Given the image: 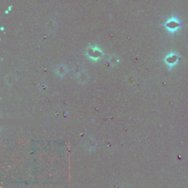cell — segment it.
I'll list each match as a JSON object with an SVG mask.
<instances>
[{"label": "cell", "instance_id": "cell-1", "mask_svg": "<svg viewBox=\"0 0 188 188\" xmlns=\"http://www.w3.org/2000/svg\"><path fill=\"white\" fill-rule=\"evenodd\" d=\"M165 26L170 31H175L180 27V23L177 19H172L171 20H169L166 23Z\"/></svg>", "mask_w": 188, "mask_h": 188}, {"label": "cell", "instance_id": "cell-2", "mask_svg": "<svg viewBox=\"0 0 188 188\" xmlns=\"http://www.w3.org/2000/svg\"><path fill=\"white\" fill-rule=\"evenodd\" d=\"M166 61H167L168 64L173 65V64L175 63V62H177V58H176V56H175V55L169 56L167 58V60H166Z\"/></svg>", "mask_w": 188, "mask_h": 188}]
</instances>
